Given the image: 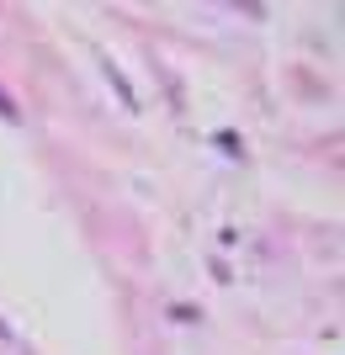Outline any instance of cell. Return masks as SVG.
<instances>
[{
  "label": "cell",
  "instance_id": "3957f363",
  "mask_svg": "<svg viewBox=\"0 0 345 355\" xmlns=\"http://www.w3.org/2000/svg\"><path fill=\"white\" fill-rule=\"evenodd\" d=\"M0 340H11V329H6V324H0Z\"/></svg>",
  "mask_w": 345,
  "mask_h": 355
},
{
  "label": "cell",
  "instance_id": "6da1fadb",
  "mask_svg": "<svg viewBox=\"0 0 345 355\" xmlns=\"http://www.w3.org/2000/svg\"><path fill=\"white\" fill-rule=\"evenodd\" d=\"M106 80H112V85L122 90V101H128V106L138 101V96H133V85H128V80H122V69H117V64H106Z\"/></svg>",
  "mask_w": 345,
  "mask_h": 355
},
{
  "label": "cell",
  "instance_id": "7a4b0ae2",
  "mask_svg": "<svg viewBox=\"0 0 345 355\" xmlns=\"http://www.w3.org/2000/svg\"><path fill=\"white\" fill-rule=\"evenodd\" d=\"M0 117H6V122H22V106H16L11 90H0Z\"/></svg>",
  "mask_w": 345,
  "mask_h": 355
}]
</instances>
